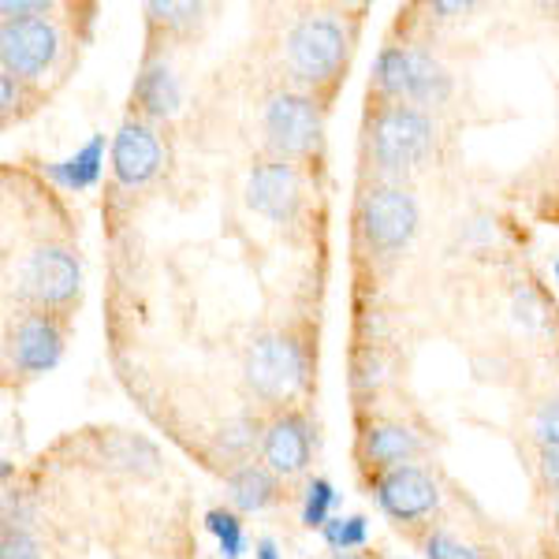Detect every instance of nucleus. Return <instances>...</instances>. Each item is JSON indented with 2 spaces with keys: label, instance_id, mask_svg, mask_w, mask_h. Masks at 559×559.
Here are the masks:
<instances>
[{
  "label": "nucleus",
  "instance_id": "1",
  "mask_svg": "<svg viewBox=\"0 0 559 559\" xmlns=\"http://www.w3.org/2000/svg\"><path fill=\"white\" fill-rule=\"evenodd\" d=\"M344 26L329 15H306L287 34V68L299 83H324L344 64Z\"/></svg>",
  "mask_w": 559,
  "mask_h": 559
},
{
  "label": "nucleus",
  "instance_id": "2",
  "mask_svg": "<svg viewBox=\"0 0 559 559\" xmlns=\"http://www.w3.org/2000/svg\"><path fill=\"white\" fill-rule=\"evenodd\" d=\"M429 142H432V128H429L426 112H418V108L388 105L384 112L377 116L373 157H377V165L388 168V173L414 168L429 153Z\"/></svg>",
  "mask_w": 559,
  "mask_h": 559
},
{
  "label": "nucleus",
  "instance_id": "3",
  "mask_svg": "<svg viewBox=\"0 0 559 559\" xmlns=\"http://www.w3.org/2000/svg\"><path fill=\"white\" fill-rule=\"evenodd\" d=\"M418 228V205L400 187H377L362 202V236L373 250L392 254L403 242H411Z\"/></svg>",
  "mask_w": 559,
  "mask_h": 559
},
{
  "label": "nucleus",
  "instance_id": "4",
  "mask_svg": "<svg viewBox=\"0 0 559 559\" xmlns=\"http://www.w3.org/2000/svg\"><path fill=\"white\" fill-rule=\"evenodd\" d=\"M247 381L265 400H284L302 381V350L287 336H261L247 355Z\"/></svg>",
  "mask_w": 559,
  "mask_h": 559
},
{
  "label": "nucleus",
  "instance_id": "5",
  "mask_svg": "<svg viewBox=\"0 0 559 559\" xmlns=\"http://www.w3.org/2000/svg\"><path fill=\"white\" fill-rule=\"evenodd\" d=\"M318 108H313L310 97L302 94H276L273 102L265 105V134L269 146L280 153V160L299 157L318 142Z\"/></svg>",
  "mask_w": 559,
  "mask_h": 559
},
{
  "label": "nucleus",
  "instance_id": "6",
  "mask_svg": "<svg viewBox=\"0 0 559 559\" xmlns=\"http://www.w3.org/2000/svg\"><path fill=\"white\" fill-rule=\"evenodd\" d=\"M247 205L273 224H287L299 210V176L287 160H261L247 179Z\"/></svg>",
  "mask_w": 559,
  "mask_h": 559
},
{
  "label": "nucleus",
  "instance_id": "7",
  "mask_svg": "<svg viewBox=\"0 0 559 559\" xmlns=\"http://www.w3.org/2000/svg\"><path fill=\"white\" fill-rule=\"evenodd\" d=\"M79 287V261L60 247H41L23 265V295L41 306H60Z\"/></svg>",
  "mask_w": 559,
  "mask_h": 559
},
{
  "label": "nucleus",
  "instance_id": "8",
  "mask_svg": "<svg viewBox=\"0 0 559 559\" xmlns=\"http://www.w3.org/2000/svg\"><path fill=\"white\" fill-rule=\"evenodd\" d=\"M0 57H4V71L12 75H41L57 57V31L45 20L4 23Z\"/></svg>",
  "mask_w": 559,
  "mask_h": 559
},
{
  "label": "nucleus",
  "instance_id": "9",
  "mask_svg": "<svg viewBox=\"0 0 559 559\" xmlns=\"http://www.w3.org/2000/svg\"><path fill=\"white\" fill-rule=\"evenodd\" d=\"M437 485L426 471L418 466H395L388 471L381 481H377V503L388 511L392 519L400 522H411V519H421L437 508Z\"/></svg>",
  "mask_w": 559,
  "mask_h": 559
},
{
  "label": "nucleus",
  "instance_id": "10",
  "mask_svg": "<svg viewBox=\"0 0 559 559\" xmlns=\"http://www.w3.org/2000/svg\"><path fill=\"white\" fill-rule=\"evenodd\" d=\"M60 355H64V336H60L52 318L31 313L26 321H20V329H15V336H12L15 369H23V373H31V377L45 373V369H52L60 362Z\"/></svg>",
  "mask_w": 559,
  "mask_h": 559
},
{
  "label": "nucleus",
  "instance_id": "11",
  "mask_svg": "<svg viewBox=\"0 0 559 559\" xmlns=\"http://www.w3.org/2000/svg\"><path fill=\"white\" fill-rule=\"evenodd\" d=\"M157 165H160V146L153 139V131L142 128V123H123L112 142L116 179L128 187H139L157 173Z\"/></svg>",
  "mask_w": 559,
  "mask_h": 559
},
{
  "label": "nucleus",
  "instance_id": "12",
  "mask_svg": "<svg viewBox=\"0 0 559 559\" xmlns=\"http://www.w3.org/2000/svg\"><path fill=\"white\" fill-rule=\"evenodd\" d=\"M261 452H265V463L276 474H299L306 459H310V429H306L299 414H284L265 429Z\"/></svg>",
  "mask_w": 559,
  "mask_h": 559
},
{
  "label": "nucleus",
  "instance_id": "13",
  "mask_svg": "<svg viewBox=\"0 0 559 559\" xmlns=\"http://www.w3.org/2000/svg\"><path fill=\"white\" fill-rule=\"evenodd\" d=\"M102 165H105V134H94L75 157L68 160H57L49 165V176L60 179L64 187H75V191H86L102 179Z\"/></svg>",
  "mask_w": 559,
  "mask_h": 559
},
{
  "label": "nucleus",
  "instance_id": "14",
  "mask_svg": "<svg viewBox=\"0 0 559 559\" xmlns=\"http://www.w3.org/2000/svg\"><path fill=\"white\" fill-rule=\"evenodd\" d=\"M134 97L150 116H173L179 108V83L165 64L146 68L134 83Z\"/></svg>",
  "mask_w": 559,
  "mask_h": 559
},
{
  "label": "nucleus",
  "instance_id": "15",
  "mask_svg": "<svg viewBox=\"0 0 559 559\" xmlns=\"http://www.w3.org/2000/svg\"><path fill=\"white\" fill-rule=\"evenodd\" d=\"M273 492H276V481L265 466L250 463V466H239V471L228 477V500H231V508H239V511H261L273 500Z\"/></svg>",
  "mask_w": 559,
  "mask_h": 559
},
{
  "label": "nucleus",
  "instance_id": "16",
  "mask_svg": "<svg viewBox=\"0 0 559 559\" xmlns=\"http://www.w3.org/2000/svg\"><path fill=\"white\" fill-rule=\"evenodd\" d=\"M414 437L403 426H373L366 432V455L373 459V463L388 466V471H395V466H407V459L414 455Z\"/></svg>",
  "mask_w": 559,
  "mask_h": 559
},
{
  "label": "nucleus",
  "instance_id": "17",
  "mask_svg": "<svg viewBox=\"0 0 559 559\" xmlns=\"http://www.w3.org/2000/svg\"><path fill=\"white\" fill-rule=\"evenodd\" d=\"M448 90H452V83H448L444 68L426 49H411V102L440 105L448 97Z\"/></svg>",
  "mask_w": 559,
  "mask_h": 559
},
{
  "label": "nucleus",
  "instance_id": "18",
  "mask_svg": "<svg viewBox=\"0 0 559 559\" xmlns=\"http://www.w3.org/2000/svg\"><path fill=\"white\" fill-rule=\"evenodd\" d=\"M377 86L388 97H411V49H384L377 57Z\"/></svg>",
  "mask_w": 559,
  "mask_h": 559
},
{
  "label": "nucleus",
  "instance_id": "19",
  "mask_svg": "<svg viewBox=\"0 0 559 559\" xmlns=\"http://www.w3.org/2000/svg\"><path fill=\"white\" fill-rule=\"evenodd\" d=\"M254 444H258V418L254 414H236V418L224 421V429L216 432V452H224L228 459H242Z\"/></svg>",
  "mask_w": 559,
  "mask_h": 559
},
{
  "label": "nucleus",
  "instance_id": "20",
  "mask_svg": "<svg viewBox=\"0 0 559 559\" xmlns=\"http://www.w3.org/2000/svg\"><path fill=\"white\" fill-rule=\"evenodd\" d=\"M205 526H210V534L221 540V552L228 559H239L242 548H247V537H242V522L236 511H224V508H213L210 515H205Z\"/></svg>",
  "mask_w": 559,
  "mask_h": 559
},
{
  "label": "nucleus",
  "instance_id": "21",
  "mask_svg": "<svg viewBox=\"0 0 559 559\" xmlns=\"http://www.w3.org/2000/svg\"><path fill=\"white\" fill-rule=\"evenodd\" d=\"M332 503H336V489H332L324 477H313L310 481V489H306V503H302V522L306 526H318L324 530V522H329V511H332Z\"/></svg>",
  "mask_w": 559,
  "mask_h": 559
},
{
  "label": "nucleus",
  "instance_id": "22",
  "mask_svg": "<svg viewBox=\"0 0 559 559\" xmlns=\"http://www.w3.org/2000/svg\"><path fill=\"white\" fill-rule=\"evenodd\" d=\"M324 540H329L332 548H340V552H347V548H358L366 545V519L362 515H350V519H329L324 522Z\"/></svg>",
  "mask_w": 559,
  "mask_h": 559
},
{
  "label": "nucleus",
  "instance_id": "23",
  "mask_svg": "<svg viewBox=\"0 0 559 559\" xmlns=\"http://www.w3.org/2000/svg\"><path fill=\"white\" fill-rule=\"evenodd\" d=\"M0 559H38V540L31 530L4 526V540H0Z\"/></svg>",
  "mask_w": 559,
  "mask_h": 559
},
{
  "label": "nucleus",
  "instance_id": "24",
  "mask_svg": "<svg viewBox=\"0 0 559 559\" xmlns=\"http://www.w3.org/2000/svg\"><path fill=\"white\" fill-rule=\"evenodd\" d=\"M198 12H202L198 4H173V0H168V4H160V0L150 4V15L165 26H191L198 20Z\"/></svg>",
  "mask_w": 559,
  "mask_h": 559
},
{
  "label": "nucleus",
  "instance_id": "25",
  "mask_svg": "<svg viewBox=\"0 0 559 559\" xmlns=\"http://www.w3.org/2000/svg\"><path fill=\"white\" fill-rule=\"evenodd\" d=\"M426 556L429 559H477V552L471 545H463V540H455L448 534H432L429 545H426Z\"/></svg>",
  "mask_w": 559,
  "mask_h": 559
},
{
  "label": "nucleus",
  "instance_id": "26",
  "mask_svg": "<svg viewBox=\"0 0 559 559\" xmlns=\"http://www.w3.org/2000/svg\"><path fill=\"white\" fill-rule=\"evenodd\" d=\"M537 437L545 440V448H559V400L545 403L537 414Z\"/></svg>",
  "mask_w": 559,
  "mask_h": 559
},
{
  "label": "nucleus",
  "instance_id": "27",
  "mask_svg": "<svg viewBox=\"0 0 559 559\" xmlns=\"http://www.w3.org/2000/svg\"><path fill=\"white\" fill-rule=\"evenodd\" d=\"M540 466H545V477L552 481V489L559 492V448H545V455H540Z\"/></svg>",
  "mask_w": 559,
  "mask_h": 559
},
{
  "label": "nucleus",
  "instance_id": "28",
  "mask_svg": "<svg viewBox=\"0 0 559 559\" xmlns=\"http://www.w3.org/2000/svg\"><path fill=\"white\" fill-rule=\"evenodd\" d=\"M0 105H4V112H12V108H15V75H12V71H4V75H0Z\"/></svg>",
  "mask_w": 559,
  "mask_h": 559
},
{
  "label": "nucleus",
  "instance_id": "29",
  "mask_svg": "<svg viewBox=\"0 0 559 559\" xmlns=\"http://www.w3.org/2000/svg\"><path fill=\"white\" fill-rule=\"evenodd\" d=\"M258 559H280L273 540H258Z\"/></svg>",
  "mask_w": 559,
  "mask_h": 559
},
{
  "label": "nucleus",
  "instance_id": "30",
  "mask_svg": "<svg viewBox=\"0 0 559 559\" xmlns=\"http://www.w3.org/2000/svg\"><path fill=\"white\" fill-rule=\"evenodd\" d=\"M332 559H358V556H355V552H336Z\"/></svg>",
  "mask_w": 559,
  "mask_h": 559
},
{
  "label": "nucleus",
  "instance_id": "31",
  "mask_svg": "<svg viewBox=\"0 0 559 559\" xmlns=\"http://www.w3.org/2000/svg\"><path fill=\"white\" fill-rule=\"evenodd\" d=\"M556 526H559V496H556Z\"/></svg>",
  "mask_w": 559,
  "mask_h": 559
},
{
  "label": "nucleus",
  "instance_id": "32",
  "mask_svg": "<svg viewBox=\"0 0 559 559\" xmlns=\"http://www.w3.org/2000/svg\"><path fill=\"white\" fill-rule=\"evenodd\" d=\"M556 284H559V261H556Z\"/></svg>",
  "mask_w": 559,
  "mask_h": 559
}]
</instances>
